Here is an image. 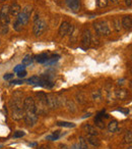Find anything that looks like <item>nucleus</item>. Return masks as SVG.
I'll return each instance as SVG.
<instances>
[{
    "mask_svg": "<svg viewBox=\"0 0 132 149\" xmlns=\"http://www.w3.org/2000/svg\"><path fill=\"white\" fill-rule=\"evenodd\" d=\"M43 148H44V147H41V149H43Z\"/></svg>",
    "mask_w": 132,
    "mask_h": 149,
    "instance_id": "obj_46",
    "label": "nucleus"
},
{
    "mask_svg": "<svg viewBox=\"0 0 132 149\" xmlns=\"http://www.w3.org/2000/svg\"><path fill=\"white\" fill-rule=\"evenodd\" d=\"M92 99L94 100H98L101 98V91H94L92 93Z\"/></svg>",
    "mask_w": 132,
    "mask_h": 149,
    "instance_id": "obj_31",
    "label": "nucleus"
},
{
    "mask_svg": "<svg viewBox=\"0 0 132 149\" xmlns=\"http://www.w3.org/2000/svg\"><path fill=\"white\" fill-rule=\"evenodd\" d=\"M83 130H84L88 135L98 136V132H96V130L94 129V127L90 126V125H88V124H85L84 126H83Z\"/></svg>",
    "mask_w": 132,
    "mask_h": 149,
    "instance_id": "obj_18",
    "label": "nucleus"
},
{
    "mask_svg": "<svg viewBox=\"0 0 132 149\" xmlns=\"http://www.w3.org/2000/svg\"><path fill=\"white\" fill-rule=\"evenodd\" d=\"M76 101L78 102L79 104H84L86 102V97H85V94L81 91H78L75 95Z\"/></svg>",
    "mask_w": 132,
    "mask_h": 149,
    "instance_id": "obj_19",
    "label": "nucleus"
},
{
    "mask_svg": "<svg viewBox=\"0 0 132 149\" xmlns=\"http://www.w3.org/2000/svg\"><path fill=\"white\" fill-rule=\"evenodd\" d=\"M96 3H98V7H106L108 5V3H109V1L108 0H98Z\"/></svg>",
    "mask_w": 132,
    "mask_h": 149,
    "instance_id": "obj_32",
    "label": "nucleus"
},
{
    "mask_svg": "<svg viewBox=\"0 0 132 149\" xmlns=\"http://www.w3.org/2000/svg\"><path fill=\"white\" fill-rule=\"evenodd\" d=\"M113 24H114V28L115 30H116V32H120L121 28H122V26H121L120 24V20H119L118 18H115V20H113Z\"/></svg>",
    "mask_w": 132,
    "mask_h": 149,
    "instance_id": "obj_28",
    "label": "nucleus"
},
{
    "mask_svg": "<svg viewBox=\"0 0 132 149\" xmlns=\"http://www.w3.org/2000/svg\"><path fill=\"white\" fill-rule=\"evenodd\" d=\"M94 29L98 36L108 37L111 34V30H110L109 25L106 22H103V20H98V22L94 23Z\"/></svg>",
    "mask_w": 132,
    "mask_h": 149,
    "instance_id": "obj_2",
    "label": "nucleus"
},
{
    "mask_svg": "<svg viewBox=\"0 0 132 149\" xmlns=\"http://www.w3.org/2000/svg\"><path fill=\"white\" fill-rule=\"evenodd\" d=\"M0 16H1V12H0Z\"/></svg>",
    "mask_w": 132,
    "mask_h": 149,
    "instance_id": "obj_47",
    "label": "nucleus"
},
{
    "mask_svg": "<svg viewBox=\"0 0 132 149\" xmlns=\"http://www.w3.org/2000/svg\"><path fill=\"white\" fill-rule=\"evenodd\" d=\"M23 26L20 25L19 23H18L17 20H14V23H13V29H14V31H16V32H20L21 30H23Z\"/></svg>",
    "mask_w": 132,
    "mask_h": 149,
    "instance_id": "obj_30",
    "label": "nucleus"
},
{
    "mask_svg": "<svg viewBox=\"0 0 132 149\" xmlns=\"http://www.w3.org/2000/svg\"><path fill=\"white\" fill-rule=\"evenodd\" d=\"M126 149H132V147H131V146H129V147H127V148H126Z\"/></svg>",
    "mask_w": 132,
    "mask_h": 149,
    "instance_id": "obj_45",
    "label": "nucleus"
},
{
    "mask_svg": "<svg viewBox=\"0 0 132 149\" xmlns=\"http://www.w3.org/2000/svg\"><path fill=\"white\" fill-rule=\"evenodd\" d=\"M31 12H33V7L29 6V5H27L23 8V12H20V14L16 16V20L23 27L29 23Z\"/></svg>",
    "mask_w": 132,
    "mask_h": 149,
    "instance_id": "obj_3",
    "label": "nucleus"
},
{
    "mask_svg": "<svg viewBox=\"0 0 132 149\" xmlns=\"http://www.w3.org/2000/svg\"><path fill=\"white\" fill-rule=\"evenodd\" d=\"M16 74H17L18 78H25V76H27V72H25V70H20V72H16Z\"/></svg>",
    "mask_w": 132,
    "mask_h": 149,
    "instance_id": "obj_37",
    "label": "nucleus"
},
{
    "mask_svg": "<svg viewBox=\"0 0 132 149\" xmlns=\"http://www.w3.org/2000/svg\"><path fill=\"white\" fill-rule=\"evenodd\" d=\"M70 24L66 20H63L61 23L60 27H59V36L60 37H65L66 35H68L69 33V29H70Z\"/></svg>",
    "mask_w": 132,
    "mask_h": 149,
    "instance_id": "obj_9",
    "label": "nucleus"
},
{
    "mask_svg": "<svg viewBox=\"0 0 132 149\" xmlns=\"http://www.w3.org/2000/svg\"><path fill=\"white\" fill-rule=\"evenodd\" d=\"M9 149H12V148H9Z\"/></svg>",
    "mask_w": 132,
    "mask_h": 149,
    "instance_id": "obj_48",
    "label": "nucleus"
},
{
    "mask_svg": "<svg viewBox=\"0 0 132 149\" xmlns=\"http://www.w3.org/2000/svg\"><path fill=\"white\" fill-rule=\"evenodd\" d=\"M121 26L126 30V31H131L132 29V18L131 16H126L122 18V23Z\"/></svg>",
    "mask_w": 132,
    "mask_h": 149,
    "instance_id": "obj_12",
    "label": "nucleus"
},
{
    "mask_svg": "<svg viewBox=\"0 0 132 149\" xmlns=\"http://www.w3.org/2000/svg\"><path fill=\"white\" fill-rule=\"evenodd\" d=\"M25 70V66L19 64V66H16L13 70H14V72H20V70Z\"/></svg>",
    "mask_w": 132,
    "mask_h": 149,
    "instance_id": "obj_36",
    "label": "nucleus"
},
{
    "mask_svg": "<svg viewBox=\"0 0 132 149\" xmlns=\"http://www.w3.org/2000/svg\"><path fill=\"white\" fill-rule=\"evenodd\" d=\"M20 12H21V7H20V5L18 3H12L9 6V14L11 16L16 18L20 14Z\"/></svg>",
    "mask_w": 132,
    "mask_h": 149,
    "instance_id": "obj_11",
    "label": "nucleus"
},
{
    "mask_svg": "<svg viewBox=\"0 0 132 149\" xmlns=\"http://www.w3.org/2000/svg\"><path fill=\"white\" fill-rule=\"evenodd\" d=\"M25 135V132H23V131H16V132H14V134H13V138H15V139H17V138H23Z\"/></svg>",
    "mask_w": 132,
    "mask_h": 149,
    "instance_id": "obj_33",
    "label": "nucleus"
},
{
    "mask_svg": "<svg viewBox=\"0 0 132 149\" xmlns=\"http://www.w3.org/2000/svg\"><path fill=\"white\" fill-rule=\"evenodd\" d=\"M9 6H10V5L8 4L4 5V6L2 7V10H0L1 14H9Z\"/></svg>",
    "mask_w": 132,
    "mask_h": 149,
    "instance_id": "obj_34",
    "label": "nucleus"
},
{
    "mask_svg": "<svg viewBox=\"0 0 132 149\" xmlns=\"http://www.w3.org/2000/svg\"><path fill=\"white\" fill-rule=\"evenodd\" d=\"M65 3L68 8L73 12H76L80 8V1L79 0H65Z\"/></svg>",
    "mask_w": 132,
    "mask_h": 149,
    "instance_id": "obj_10",
    "label": "nucleus"
},
{
    "mask_svg": "<svg viewBox=\"0 0 132 149\" xmlns=\"http://www.w3.org/2000/svg\"><path fill=\"white\" fill-rule=\"evenodd\" d=\"M108 1H111L112 3H116L117 2V0H108Z\"/></svg>",
    "mask_w": 132,
    "mask_h": 149,
    "instance_id": "obj_44",
    "label": "nucleus"
},
{
    "mask_svg": "<svg viewBox=\"0 0 132 149\" xmlns=\"http://www.w3.org/2000/svg\"><path fill=\"white\" fill-rule=\"evenodd\" d=\"M23 81H20V80H13V81H11V84H13V85H19V84H23Z\"/></svg>",
    "mask_w": 132,
    "mask_h": 149,
    "instance_id": "obj_39",
    "label": "nucleus"
},
{
    "mask_svg": "<svg viewBox=\"0 0 132 149\" xmlns=\"http://www.w3.org/2000/svg\"><path fill=\"white\" fill-rule=\"evenodd\" d=\"M79 147H80L81 149H88V147H87V143L86 141L84 140V138L80 137L79 138V143H78Z\"/></svg>",
    "mask_w": 132,
    "mask_h": 149,
    "instance_id": "obj_27",
    "label": "nucleus"
},
{
    "mask_svg": "<svg viewBox=\"0 0 132 149\" xmlns=\"http://www.w3.org/2000/svg\"><path fill=\"white\" fill-rule=\"evenodd\" d=\"M37 102L35 101L36 104L37 112L39 113H46L47 112V96L45 93L39 92L36 94Z\"/></svg>",
    "mask_w": 132,
    "mask_h": 149,
    "instance_id": "obj_1",
    "label": "nucleus"
},
{
    "mask_svg": "<svg viewBox=\"0 0 132 149\" xmlns=\"http://www.w3.org/2000/svg\"><path fill=\"white\" fill-rule=\"evenodd\" d=\"M46 28H47V24H46L45 20H40V18L35 20L34 27H33V32H34L35 36L39 37L41 35H43L44 32L46 31Z\"/></svg>",
    "mask_w": 132,
    "mask_h": 149,
    "instance_id": "obj_4",
    "label": "nucleus"
},
{
    "mask_svg": "<svg viewBox=\"0 0 132 149\" xmlns=\"http://www.w3.org/2000/svg\"><path fill=\"white\" fill-rule=\"evenodd\" d=\"M92 43V35L88 29H85L82 33V37H81V44L83 47H88Z\"/></svg>",
    "mask_w": 132,
    "mask_h": 149,
    "instance_id": "obj_8",
    "label": "nucleus"
},
{
    "mask_svg": "<svg viewBox=\"0 0 132 149\" xmlns=\"http://www.w3.org/2000/svg\"><path fill=\"white\" fill-rule=\"evenodd\" d=\"M125 1V4L127 5L128 7H131L132 5V0H124Z\"/></svg>",
    "mask_w": 132,
    "mask_h": 149,
    "instance_id": "obj_40",
    "label": "nucleus"
},
{
    "mask_svg": "<svg viewBox=\"0 0 132 149\" xmlns=\"http://www.w3.org/2000/svg\"><path fill=\"white\" fill-rule=\"evenodd\" d=\"M33 61H34V57L31 56V54H27L23 58V62H21V64H23V66H31V63H33Z\"/></svg>",
    "mask_w": 132,
    "mask_h": 149,
    "instance_id": "obj_22",
    "label": "nucleus"
},
{
    "mask_svg": "<svg viewBox=\"0 0 132 149\" xmlns=\"http://www.w3.org/2000/svg\"><path fill=\"white\" fill-rule=\"evenodd\" d=\"M115 96H116L118 99L120 100H125L128 98V96H129V92H128L126 89H117L116 91H115Z\"/></svg>",
    "mask_w": 132,
    "mask_h": 149,
    "instance_id": "obj_13",
    "label": "nucleus"
},
{
    "mask_svg": "<svg viewBox=\"0 0 132 149\" xmlns=\"http://www.w3.org/2000/svg\"><path fill=\"white\" fill-rule=\"evenodd\" d=\"M65 106L67 107L68 111H70V112H72V113L76 112L75 103H74L73 101H71V100H66V102H65Z\"/></svg>",
    "mask_w": 132,
    "mask_h": 149,
    "instance_id": "obj_20",
    "label": "nucleus"
},
{
    "mask_svg": "<svg viewBox=\"0 0 132 149\" xmlns=\"http://www.w3.org/2000/svg\"><path fill=\"white\" fill-rule=\"evenodd\" d=\"M23 108L25 113H37L35 99L33 97H27L23 100Z\"/></svg>",
    "mask_w": 132,
    "mask_h": 149,
    "instance_id": "obj_5",
    "label": "nucleus"
},
{
    "mask_svg": "<svg viewBox=\"0 0 132 149\" xmlns=\"http://www.w3.org/2000/svg\"><path fill=\"white\" fill-rule=\"evenodd\" d=\"M11 115L12 119L14 121H21L25 116V111H23V108L21 109H13L11 110Z\"/></svg>",
    "mask_w": 132,
    "mask_h": 149,
    "instance_id": "obj_14",
    "label": "nucleus"
},
{
    "mask_svg": "<svg viewBox=\"0 0 132 149\" xmlns=\"http://www.w3.org/2000/svg\"><path fill=\"white\" fill-rule=\"evenodd\" d=\"M29 146H33V147H34V146H37V143H29Z\"/></svg>",
    "mask_w": 132,
    "mask_h": 149,
    "instance_id": "obj_43",
    "label": "nucleus"
},
{
    "mask_svg": "<svg viewBox=\"0 0 132 149\" xmlns=\"http://www.w3.org/2000/svg\"><path fill=\"white\" fill-rule=\"evenodd\" d=\"M59 137H60V134H59V131H56L54 134H52V135L47 136V137H46V140L55 141V140H58Z\"/></svg>",
    "mask_w": 132,
    "mask_h": 149,
    "instance_id": "obj_24",
    "label": "nucleus"
},
{
    "mask_svg": "<svg viewBox=\"0 0 132 149\" xmlns=\"http://www.w3.org/2000/svg\"><path fill=\"white\" fill-rule=\"evenodd\" d=\"M87 142L92 144L94 147H100L101 146V141L98 138V136H92V135H88L87 136Z\"/></svg>",
    "mask_w": 132,
    "mask_h": 149,
    "instance_id": "obj_15",
    "label": "nucleus"
},
{
    "mask_svg": "<svg viewBox=\"0 0 132 149\" xmlns=\"http://www.w3.org/2000/svg\"><path fill=\"white\" fill-rule=\"evenodd\" d=\"M124 81H125V80H124V79H122V80H119V81H118V85H119V86H122V85H123V82Z\"/></svg>",
    "mask_w": 132,
    "mask_h": 149,
    "instance_id": "obj_42",
    "label": "nucleus"
},
{
    "mask_svg": "<svg viewBox=\"0 0 132 149\" xmlns=\"http://www.w3.org/2000/svg\"><path fill=\"white\" fill-rule=\"evenodd\" d=\"M13 77H14V74H4V80H11Z\"/></svg>",
    "mask_w": 132,
    "mask_h": 149,
    "instance_id": "obj_38",
    "label": "nucleus"
},
{
    "mask_svg": "<svg viewBox=\"0 0 132 149\" xmlns=\"http://www.w3.org/2000/svg\"><path fill=\"white\" fill-rule=\"evenodd\" d=\"M27 83L29 84H36V85H38V83L40 82V78L37 77V76H34V77L29 78V79H27Z\"/></svg>",
    "mask_w": 132,
    "mask_h": 149,
    "instance_id": "obj_29",
    "label": "nucleus"
},
{
    "mask_svg": "<svg viewBox=\"0 0 132 149\" xmlns=\"http://www.w3.org/2000/svg\"><path fill=\"white\" fill-rule=\"evenodd\" d=\"M9 22H10L9 14H1V16H0V23H1V26H8Z\"/></svg>",
    "mask_w": 132,
    "mask_h": 149,
    "instance_id": "obj_23",
    "label": "nucleus"
},
{
    "mask_svg": "<svg viewBox=\"0 0 132 149\" xmlns=\"http://www.w3.org/2000/svg\"><path fill=\"white\" fill-rule=\"evenodd\" d=\"M23 121H25L27 126L33 127L38 122V115H37V113H25Z\"/></svg>",
    "mask_w": 132,
    "mask_h": 149,
    "instance_id": "obj_7",
    "label": "nucleus"
},
{
    "mask_svg": "<svg viewBox=\"0 0 132 149\" xmlns=\"http://www.w3.org/2000/svg\"><path fill=\"white\" fill-rule=\"evenodd\" d=\"M36 61L39 63H47V61L50 59V56L48 53H41L36 56Z\"/></svg>",
    "mask_w": 132,
    "mask_h": 149,
    "instance_id": "obj_16",
    "label": "nucleus"
},
{
    "mask_svg": "<svg viewBox=\"0 0 132 149\" xmlns=\"http://www.w3.org/2000/svg\"><path fill=\"white\" fill-rule=\"evenodd\" d=\"M94 124H96V126L98 127L100 129H105L106 128L105 122L102 120V116H100V115H96V118H94Z\"/></svg>",
    "mask_w": 132,
    "mask_h": 149,
    "instance_id": "obj_21",
    "label": "nucleus"
},
{
    "mask_svg": "<svg viewBox=\"0 0 132 149\" xmlns=\"http://www.w3.org/2000/svg\"><path fill=\"white\" fill-rule=\"evenodd\" d=\"M8 32V26H1V29H0V33L2 35H5Z\"/></svg>",
    "mask_w": 132,
    "mask_h": 149,
    "instance_id": "obj_35",
    "label": "nucleus"
},
{
    "mask_svg": "<svg viewBox=\"0 0 132 149\" xmlns=\"http://www.w3.org/2000/svg\"><path fill=\"white\" fill-rule=\"evenodd\" d=\"M107 128L110 133H115V132L118 131V128H119L118 122H117V121H111V122L108 124Z\"/></svg>",
    "mask_w": 132,
    "mask_h": 149,
    "instance_id": "obj_17",
    "label": "nucleus"
},
{
    "mask_svg": "<svg viewBox=\"0 0 132 149\" xmlns=\"http://www.w3.org/2000/svg\"><path fill=\"white\" fill-rule=\"evenodd\" d=\"M47 96V106L51 109H56L59 107L58 98L55 94L50 93V94H46Z\"/></svg>",
    "mask_w": 132,
    "mask_h": 149,
    "instance_id": "obj_6",
    "label": "nucleus"
},
{
    "mask_svg": "<svg viewBox=\"0 0 132 149\" xmlns=\"http://www.w3.org/2000/svg\"><path fill=\"white\" fill-rule=\"evenodd\" d=\"M71 149H81L80 147H79V145L78 144H74L73 146H72V148Z\"/></svg>",
    "mask_w": 132,
    "mask_h": 149,
    "instance_id": "obj_41",
    "label": "nucleus"
},
{
    "mask_svg": "<svg viewBox=\"0 0 132 149\" xmlns=\"http://www.w3.org/2000/svg\"><path fill=\"white\" fill-rule=\"evenodd\" d=\"M124 141H125V143H127V144H131L132 143V133L130 130L126 132L125 136H124Z\"/></svg>",
    "mask_w": 132,
    "mask_h": 149,
    "instance_id": "obj_25",
    "label": "nucleus"
},
{
    "mask_svg": "<svg viewBox=\"0 0 132 149\" xmlns=\"http://www.w3.org/2000/svg\"><path fill=\"white\" fill-rule=\"evenodd\" d=\"M57 125L60 127H64V128H74L75 127V124L69 122H58Z\"/></svg>",
    "mask_w": 132,
    "mask_h": 149,
    "instance_id": "obj_26",
    "label": "nucleus"
}]
</instances>
